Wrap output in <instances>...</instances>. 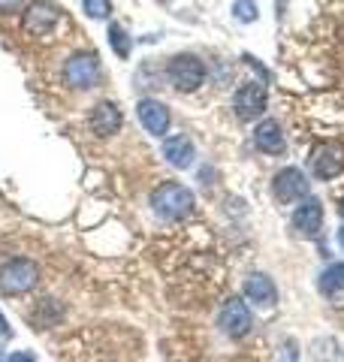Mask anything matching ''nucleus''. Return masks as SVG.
I'll use <instances>...</instances> for the list:
<instances>
[{"instance_id":"nucleus-17","label":"nucleus","mask_w":344,"mask_h":362,"mask_svg":"<svg viewBox=\"0 0 344 362\" xmlns=\"http://www.w3.org/2000/svg\"><path fill=\"white\" fill-rule=\"evenodd\" d=\"M109 45L115 49V54H118V58H130L133 40L127 37V30H124L118 21H112V25H109Z\"/></svg>"},{"instance_id":"nucleus-7","label":"nucleus","mask_w":344,"mask_h":362,"mask_svg":"<svg viewBox=\"0 0 344 362\" xmlns=\"http://www.w3.org/2000/svg\"><path fill=\"white\" fill-rule=\"evenodd\" d=\"M266 103H269V97H266V88H263L260 82H245L233 97V109L242 121L260 118L263 112H266Z\"/></svg>"},{"instance_id":"nucleus-5","label":"nucleus","mask_w":344,"mask_h":362,"mask_svg":"<svg viewBox=\"0 0 344 362\" xmlns=\"http://www.w3.org/2000/svg\"><path fill=\"white\" fill-rule=\"evenodd\" d=\"M217 326L224 329V335L229 338H245L254 326V317H251V308L245 299L239 296H229L224 305H221V314H217Z\"/></svg>"},{"instance_id":"nucleus-13","label":"nucleus","mask_w":344,"mask_h":362,"mask_svg":"<svg viewBox=\"0 0 344 362\" xmlns=\"http://www.w3.org/2000/svg\"><path fill=\"white\" fill-rule=\"evenodd\" d=\"M88 124H91V130H94L97 136H115V133L121 130L124 115H121V109L115 106V103L103 100V103H97L94 109H91Z\"/></svg>"},{"instance_id":"nucleus-20","label":"nucleus","mask_w":344,"mask_h":362,"mask_svg":"<svg viewBox=\"0 0 344 362\" xmlns=\"http://www.w3.org/2000/svg\"><path fill=\"white\" fill-rule=\"evenodd\" d=\"M6 362H37V356H33L30 350H16V354L9 356Z\"/></svg>"},{"instance_id":"nucleus-1","label":"nucleus","mask_w":344,"mask_h":362,"mask_svg":"<svg viewBox=\"0 0 344 362\" xmlns=\"http://www.w3.org/2000/svg\"><path fill=\"white\" fill-rule=\"evenodd\" d=\"M151 209L164 221H185L193 211V194L190 187L178 185V181H166L151 194Z\"/></svg>"},{"instance_id":"nucleus-21","label":"nucleus","mask_w":344,"mask_h":362,"mask_svg":"<svg viewBox=\"0 0 344 362\" xmlns=\"http://www.w3.org/2000/svg\"><path fill=\"white\" fill-rule=\"evenodd\" d=\"M0 338H13V329H9V323H6L4 314H0Z\"/></svg>"},{"instance_id":"nucleus-16","label":"nucleus","mask_w":344,"mask_h":362,"mask_svg":"<svg viewBox=\"0 0 344 362\" xmlns=\"http://www.w3.org/2000/svg\"><path fill=\"white\" fill-rule=\"evenodd\" d=\"M320 293L329 299H336V305H344V263H336L323 269V275H320Z\"/></svg>"},{"instance_id":"nucleus-19","label":"nucleus","mask_w":344,"mask_h":362,"mask_svg":"<svg viewBox=\"0 0 344 362\" xmlns=\"http://www.w3.org/2000/svg\"><path fill=\"white\" fill-rule=\"evenodd\" d=\"M82 6L91 18H109L112 13V0H82Z\"/></svg>"},{"instance_id":"nucleus-12","label":"nucleus","mask_w":344,"mask_h":362,"mask_svg":"<svg viewBox=\"0 0 344 362\" xmlns=\"http://www.w3.org/2000/svg\"><path fill=\"white\" fill-rule=\"evenodd\" d=\"M136 112H139V121H142V127L151 133V136H164L169 130V109L160 103V100L154 97H145L139 100V106H136Z\"/></svg>"},{"instance_id":"nucleus-10","label":"nucleus","mask_w":344,"mask_h":362,"mask_svg":"<svg viewBox=\"0 0 344 362\" xmlns=\"http://www.w3.org/2000/svg\"><path fill=\"white\" fill-rule=\"evenodd\" d=\"M245 299L254 302L257 308H272L275 302H278V287H275V281L269 275H263V272H254V275L245 278Z\"/></svg>"},{"instance_id":"nucleus-14","label":"nucleus","mask_w":344,"mask_h":362,"mask_svg":"<svg viewBox=\"0 0 344 362\" xmlns=\"http://www.w3.org/2000/svg\"><path fill=\"white\" fill-rule=\"evenodd\" d=\"M254 145L263 151V154H284L287 148V139L281 133V124L278 121H260L257 130H254Z\"/></svg>"},{"instance_id":"nucleus-15","label":"nucleus","mask_w":344,"mask_h":362,"mask_svg":"<svg viewBox=\"0 0 344 362\" xmlns=\"http://www.w3.org/2000/svg\"><path fill=\"white\" fill-rule=\"evenodd\" d=\"M164 157L176 166V169H190L193 166V157H197V148H193V142L188 136H169L164 142Z\"/></svg>"},{"instance_id":"nucleus-2","label":"nucleus","mask_w":344,"mask_h":362,"mask_svg":"<svg viewBox=\"0 0 344 362\" xmlns=\"http://www.w3.org/2000/svg\"><path fill=\"white\" fill-rule=\"evenodd\" d=\"M40 281V266L28 257H16L6 259L0 266V293L4 296H21V293H30Z\"/></svg>"},{"instance_id":"nucleus-3","label":"nucleus","mask_w":344,"mask_h":362,"mask_svg":"<svg viewBox=\"0 0 344 362\" xmlns=\"http://www.w3.org/2000/svg\"><path fill=\"white\" fill-rule=\"evenodd\" d=\"M166 78L172 82L176 90H197L202 82H205V64L197 58V54H176V58H169L166 64Z\"/></svg>"},{"instance_id":"nucleus-9","label":"nucleus","mask_w":344,"mask_h":362,"mask_svg":"<svg viewBox=\"0 0 344 362\" xmlns=\"http://www.w3.org/2000/svg\"><path fill=\"white\" fill-rule=\"evenodd\" d=\"M272 194L278 202H296V199H302L308 194V178L302 169H296V166H284L278 175H275L272 181Z\"/></svg>"},{"instance_id":"nucleus-4","label":"nucleus","mask_w":344,"mask_h":362,"mask_svg":"<svg viewBox=\"0 0 344 362\" xmlns=\"http://www.w3.org/2000/svg\"><path fill=\"white\" fill-rule=\"evenodd\" d=\"M61 18L64 16L55 4H49V0H33L25 18H21V28H25V33L33 40H49L57 30V25H61Z\"/></svg>"},{"instance_id":"nucleus-8","label":"nucleus","mask_w":344,"mask_h":362,"mask_svg":"<svg viewBox=\"0 0 344 362\" xmlns=\"http://www.w3.org/2000/svg\"><path fill=\"white\" fill-rule=\"evenodd\" d=\"M64 78L70 82L73 88H94L100 82V61L97 54H73L70 61L64 66Z\"/></svg>"},{"instance_id":"nucleus-24","label":"nucleus","mask_w":344,"mask_h":362,"mask_svg":"<svg viewBox=\"0 0 344 362\" xmlns=\"http://www.w3.org/2000/svg\"><path fill=\"white\" fill-rule=\"evenodd\" d=\"M341 214H344V199H341Z\"/></svg>"},{"instance_id":"nucleus-22","label":"nucleus","mask_w":344,"mask_h":362,"mask_svg":"<svg viewBox=\"0 0 344 362\" xmlns=\"http://www.w3.org/2000/svg\"><path fill=\"white\" fill-rule=\"evenodd\" d=\"M21 0H0V13H13Z\"/></svg>"},{"instance_id":"nucleus-23","label":"nucleus","mask_w":344,"mask_h":362,"mask_svg":"<svg viewBox=\"0 0 344 362\" xmlns=\"http://www.w3.org/2000/svg\"><path fill=\"white\" fill-rule=\"evenodd\" d=\"M0 362H4V350H0Z\"/></svg>"},{"instance_id":"nucleus-18","label":"nucleus","mask_w":344,"mask_h":362,"mask_svg":"<svg viewBox=\"0 0 344 362\" xmlns=\"http://www.w3.org/2000/svg\"><path fill=\"white\" fill-rule=\"evenodd\" d=\"M257 16H260V9H257V0H236L233 4V18L236 21H257Z\"/></svg>"},{"instance_id":"nucleus-11","label":"nucleus","mask_w":344,"mask_h":362,"mask_svg":"<svg viewBox=\"0 0 344 362\" xmlns=\"http://www.w3.org/2000/svg\"><path fill=\"white\" fill-rule=\"evenodd\" d=\"M293 226L305 239H314V235L323 230V206H320V199H314V197L305 199L302 206L293 211Z\"/></svg>"},{"instance_id":"nucleus-6","label":"nucleus","mask_w":344,"mask_h":362,"mask_svg":"<svg viewBox=\"0 0 344 362\" xmlns=\"http://www.w3.org/2000/svg\"><path fill=\"white\" fill-rule=\"evenodd\" d=\"M311 173L320 181H332L344 173V145L323 142L311 151Z\"/></svg>"}]
</instances>
